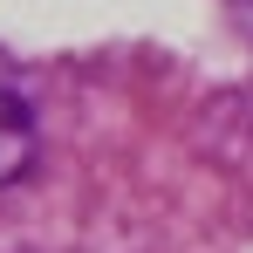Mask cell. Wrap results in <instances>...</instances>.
<instances>
[{
	"instance_id": "cell-1",
	"label": "cell",
	"mask_w": 253,
	"mask_h": 253,
	"mask_svg": "<svg viewBox=\"0 0 253 253\" xmlns=\"http://www.w3.org/2000/svg\"><path fill=\"white\" fill-rule=\"evenodd\" d=\"M42 158V130H35V110L14 96V89H0V192L7 185H21L28 171Z\"/></svg>"
},
{
	"instance_id": "cell-2",
	"label": "cell",
	"mask_w": 253,
	"mask_h": 253,
	"mask_svg": "<svg viewBox=\"0 0 253 253\" xmlns=\"http://www.w3.org/2000/svg\"><path fill=\"white\" fill-rule=\"evenodd\" d=\"M247 7H253V0H247Z\"/></svg>"
}]
</instances>
